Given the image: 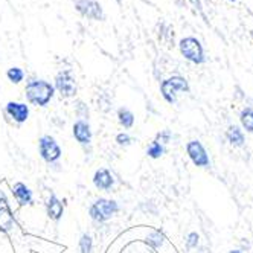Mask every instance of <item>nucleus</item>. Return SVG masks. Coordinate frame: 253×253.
<instances>
[{
	"label": "nucleus",
	"mask_w": 253,
	"mask_h": 253,
	"mask_svg": "<svg viewBox=\"0 0 253 253\" xmlns=\"http://www.w3.org/2000/svg\"><path fill=\"white\" fill-rule=\"evenodd\" d=\"M25 95L29 104L37 107H46L55 95L53 85L44 80H31L25 87Z\"/></svg>",
	"instance_id": "f257e3e1"
},
{
	"label": "nucleus",
	"mask_w": 253,
	"mask_h": 253,
	"mask_svg": "<svg viewBox=\"0 0 253 253\" xmlns=\"http://www.w3.org/2000/svg\"><path fill=\"white\" fill-rule=\"evenodd\" d=\"M178 49L182 57L192 64H203L206 61L205 47L202 42L195 37H185L178 42Z\"/></svg>",
	"instance_id": "f03ea898"
},
{
	"label": "nucleus",
	"mask_w": 253,
	"mask_h": 253,
	"mask_svg": "<svg viewBox=\"0 0 253 253\" xmlns=\"http://www.w3.org/2000/svg\"><path fill=\"white\" fill-rule=\"evenodd\" d=\"M178 92H189V84L186 78L180 75H172L160 83V93L168 104H175Z\"/></svg>",
	"instance_id": "7ed1b4c3"
},
{
	"label": "nucleus",
	"mask_w": 253,
	"mask_h": 253,
	"mask_svg": "<svg viewBox=\"0 0 253 253\" xmlns=\"http://www.w3.org/2000/svg\"><path fill=\"white\" fill-rule=\"evenodd\" d=\"M118 212H119V205L115 200H107V198H99V200H96L88 208L90 218L96 223H105Z\"/></svg>",
	"instance_id": "20e7f679"
},
{
	"label": "nucleus",
	"mask_w": 253,
	"mask_h": 253,
	"mask_svg": "<svg viewBox=\"0 0 253 253\" xmlns=\"http://www.w3.org/2000/svg\"><path fill=\"white\" fill-rule=\"evenodd\" d=\"M186 154L192 164L198 168H208L211 165L208 151L200 140H189L186 143Z\"/></svg>",
	"instance_id": "39448f33"
},
{
	"label": "nucleus",
	"mask_w": 253,
	"mask_h": 253,
	"mask_svg": "<svg viewBox=\"0 0 253 253\" xmlns=\"http://www.w3.org/2000/svg\"><path fill=\"white\" fill-rule=\"evenodd\" d=\"M39 150L42 159L47 162V164H53V162H57L61 157V148L50 134H46L39 140Z\"/></svg>",
	"instance_id": "423d86ee"
},
{
	"label": "nucleus",
	"mask_w": 253,
	"mask_h": 253,
	"mask_svg": "<svg viewBox=\"0 0 253 253\" xmlns=\"http://www.w3.org/2000/svg\"><path fill=\"white\" fill-rule=\"evenodd\" d=\"M57 92L63 98H74L77 95V81L72 77L70 70H61L55 77V87Z\"/></svg>",
	"instance_id": "0eeeda50"
},
{
	"label": "nucleus",
	"mask_w": 253,
	"mask_h": 253,
	"mask_svg": "<svg viewBox=\"0 0 253 253\" xmlns=\"http://www.w3.org/2000/svg\"><path fill=\"white\" fill-rule=\"evenodd\" d=\"M75 9L84 19L104 20V11L98 0H75Z\"/></svg>",
	"instance_id": "6e6552de"
},
{
	"label": "nucleus",
	"mask_w": 253,
	"mask_h": 253,
	"mask_svg": "<svg viewBox=\"0 0 253 253\" xmlns=\"http://www.w3.org/2000/svg\"><path fill=\"white\" fill-rule=\"evenodd\" d=\"M5 112L8 113V116L17 122V124H23L28 121L29 118V107L23 102H14V101H9L5 107Z\"/></svg>",
	"instance_id": "1a4fd4ad"
},
{
	"label": "nucleus",
	"mask_w": 253,
	"mask_h": 253,
	"mask_svg": "<svg viewBox=\"0 0 253 253\" xmlns=\"http://www.w3.org/2000/svg\"><path fill=\"white\" fill-rule=\"evenodd\" d=\"M72 133H74V137L77 139V142H80L81 145H88L92 142V130H90V125L87 121L80 119L74 124L72 126Z\"/></svg>",
	"instance_id": "9d476101"
},
{
	"label": "nucleus",
	"mask_w": 253,
	"mask_h": 253,
	"mask_svg": "<svg viewBox=\"0 0 253 253\" xmlns=\"http://www.w3.org/2000/svg\"><path fill=\"white\" fill-rule=\"evenodd\" d=\"M93 185L99 191H110L115 186V177L108 169L101 168L93 175Z\"/></svg>",
	"instance_id": "9b49d317"
},
{
	"label": "nucleus",
	"mask_w": 253,
	"mask_h": 253,
	"mask_svg": "<svg viewBox=\"0 0 253 253\" xmlns=\"http://www.w3.org/2000/svg\"><path fill=\"white\" fill-rule=\"evenodd\" d=\"M11 192L17 200V203H19V206H28V205H32V202H34L32 191L25 183H15L12 186Z\"/></svg>",
	"instance_id": "f8f14e48"
},
{
	"label": "nucleus",
	"mask_w": 253,
	"mask_h": 253,
	"mask_svg": "<svg viewBox=\"0 0 253 253\" xmlns=\"http://www.w3.org/2000/svg\"><path fill=\"white\" fill-rule=\"evenodd\" d=\"M46 211H47L49 220L60 221L63 218V213H64V205L58 200L55 195H50L47 203H46Z\"/></svg>",
	"instance_id": "ddd939ff"
},
{
	"label": "nucleus",
	"mask_w": 253,
	"mask_h": 253,
	"mask_svg": "<svg viewBox=\"0 0 253 253\" xmlns=\"http://www.w3.org/2000/svg\"><path fill=\"white\" fill-rule=\"evenodd\" d=\"M226 139L229 140V143L235 148H241L244 147L246 143V137H244V133L243 130L240 128L238 125H230L227 131H226Z\"/></svg>",
	"instance_id": "4468645a"
},
{
	"label": "nucleus",
	"mask_w": 253,
	"mask_h": 253,
	"mask_svg": "<svg viewBox=\"0 0 253 253\" xmlns=\"http://www.w3.org/2000/svg\"><path fill=\"white\" fill-rule=\"evenodd\" d=\"M240 122L247 133H253V108L252 107L243 108L240 113Z\"/></svg>",
	"instance_id": "2eb2a0df"
},
{
	"label": "nucleus",
	"mask_w": 253,
	"mask_h": 253,
	"mask_svg": "<svg viewBox=\"0 0 253 253\" xmlns=\"http://www.w3.org/2000/svg\"><path fill=\"white\" fill-rule=\"evenodd\" d=\"M165 240H167L165 233L162 232V230H157V229H156V230H151V232L148 233V237L145 238V243H147L148 246H151L153 249H159V247L164 246Z\"/></svg>",
	"instance_id": "dca6fc26"
},
{
	"label": "nucleus",
	"mask_w": 253,
	"mask_h": 253,
	"mask_svg": "<svg viewBox=\"0 0 253 253\" xmlns=\"http://www.w3.org/2000/svg\"><path fill=\"white\" fill-rule=\"evenodd\" d=\"M118 121L124 128H131L134 125V115L128 110V108L122 107L118 110Z\"/></svg>",
	"instance_id": "f3484780"
},
{
	"label": "nucleus",
	"mask_w": 253,
	"mask_h": 253,
	"mask_svg": "<svg viewBox=\"0 0 253 253\" xmlns=\"http://www.w3.org/2000/svg\"><path fill=\"white\" fill-rule=\"evenodd\" d=\"M80 253H93V240L88 233H83L80 238Z\"/></svg>",
	"instance_id": "a211bd4d"
},
{
	"label": "nucleus",
	"mask_w": 253,
	"mask_h": 253,
	"mask_svg": "<svg viewBox=\"0 0 253 253\" xmlns=\"http://www.w3.org/2000/svg\"><path fill=\"white\" fill-rule=\"evenodd\" d=\"M6 77L12 84H20L25 78V72L20 67H11L6 72Z\"/></svg>",
	"instance_id": "6ab92c4d"
},
{
	"label": "nucleus",
	"mask_w": 253,
	"mask_h": 253,
	"mask_svg": "<svg viewBox=\"0 0 253 253\" xmlns=\"http://www.w3.org/2000/svg\"><path fill=\"white\" fill-rule=\"evenodd\" d=\"M147 154H148V157H151V159H160L162 156L165 154V147L162 145V143L153 140V142H151V145H150L148 150H147Z\"/></svg>",
	"instance_id": "aec40b11"
},
{
	"label": "nucleus",
	"mask_w": 253,
	"mask_h": 253,
	"mask_svg": "<svg viewBox=\"0 0 253 253\" xmlns=\"http://www.w3.org/2000/svg\"><path fill=\"white\" fill-rule=\"evenodd\" d=\"M198 243H200V235H198L197 232H191L188 237H186V246H188V249H195L198 246Z\"/></svg>",
	"instance_id": "412c9836"
},
{
	"label": "nucleus",
	"mask_w": 253,
	"mask_h": 253,
	"mask_svg": "<svg viewBox=\"0 0 253 253\" xmlns=\"http://www.w3.org/2000/svg\"><path fill=\"white\" fill-rule=\"evenodd\" d=\"M116 142H118V145L121 147H128L130 143L133 142V139L130 137V134H126V133H119L116 136Z\"/></svg>",
	"instance_id": "4be33fe9"
},
{
	"label": "nucleus",
	"mask_w": 253,
	"mask_h": 253,
	"mask_svg": "<svg viewBox=\"0 0 253 253\" xmlns=\"http://www.w3.org/2000/svg\"><path fill=\"white\" fill-rule=\"evenodd\" d=\"M171 131L169 130H164V131H160V133H157V136H156V142H159V143H162V145H165V143H168L169 140H171Z\"/></svg>",
	"instance_id": "5701e85b"
},
{
	"label": "nucleus",
	"mask_w": 253,
	"mask_h": 253,
	"mask_svg": "<svg viewBox=\"0 0 253 253\" xmlns=\"http://www.w3.org/2000/svg\"><path fill=\"white\" fill-rule=\"evenodd\" d=\"M229 253H244L243 250H230Z\"/></svg>",
	"instance_id": "b1692460"
},
{
	"label": "nucleus",
	"mask_w": 253,
	"mask_h": 253,
	"mask_svg": "<svg viewBox=\"0 0 253 253\" xmlns=\"http://www.w3.org/2000/svg\"><path fill=\"white\" fill-rule=\"evenodd\" d=\"M229 2H232V3H237V2H238V0H229Z\"/></svg>",
	"instance_id": "393cba45"
},
{
	"label": "nucleus",
	"mask_w": 253,
	"mask_h": 253,
	"mask_svg": "<svg viewBox=\"0 0 253 253\" xmlns=\"http://www.w3.org/2000/svg\"><path fill=\"white\" fill-rule=\"evenodd\" d=\"M192 2H198V0H192Z\"/></svg>",
	"instance_id": "a878e982"
}]
</instances>
